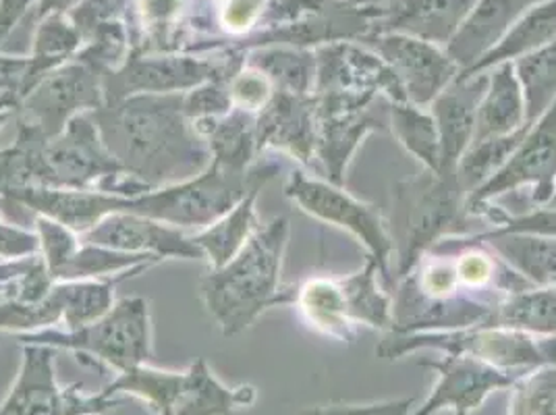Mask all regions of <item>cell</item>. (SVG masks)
<instances>
[{
  "instance_id": "cell-1",
  "label": "cell",
  "mask_w": 556,
  "mask_h": 415,
  "mask_svg": "<svg viewBox=\"0 0 556 415\" xmlns=\"http://www.w3.org/2000/svg\"><path fill=\"white\" fill-rule=\"evenodd\" d=\"M184 96L136 93L93 111L100 139L113 159L154 189L193 179L208 162L204 138L184 113Z\"/></svg>"
},
{
  "instance_id": "cell-2",
  "label": "cell",
  "mask_w": 556,
  "mask_h": 415,
  "mask_svg": "<svg viewBox=\"0 0 556 415\" xmlns=\"http://www.w3.org/2000/svg\"><path fill=\"white\" fill-rule=\"evenodd\" d=\"M289 239V221L277 216L260 225L241 252L200 278V300L225 337L248 330L260 314L280 301L278 277Z\"/></svg>"
},
{
  "instance_id": "cell-3",
  "label": "cell",
  "mask_w": 556,
  "mask_h": 415,
  "mask_svg": "<svg viewBox=\"0 0 556 415\" xmlns=\"http://www.w3.org/2000/svg\"><path fill=\"white\" fill-rule=\"evenodd\" d=\"M465 198L457 175H439L428 168L396 184L389 223L396 277H407L419 257L453 231L464 216Z\"/></svg>"
},
{
  "instance_id": "cell-4",
  "label": "cell",
  "mask_w": 556,
  "mask_h": 415,
  "mask_svg": "<svg viewBox=\"0 0 556 415\" xmlns=\"http://www.w3.org/2000/svg\"><path fill=\"white\" fill-rule=\"evenodd\" d=\"M22 345H47L77 351L81 360L92 357L93 366H106L123 374L148 364L152 355V320L150 301L125 298L115 307L77 330H36L17 335Z\"/></svg>"
},
{
  "instance_id": "cell-5",
  "label": "cell",
  "mask_w": 556,
  "mask_h": 415,
  "mask_svg": "<svg viewBox=\"0 0 556 415\" xmlns=\"http://www.w3.org/2000/svg\"><path fill=\"white\" fill-rule=\"evenodd\" d=\"M318 98L316 156L328 184L345 185V171L359 143L371 131L391 127V100L382 93L328 92Z\"/></svg>"
},
{
  "instance_id": "cell-6",
  "label": "cell",
  "mask_w": 556,
  "mask_h": 415,
  "mask_svg": "<svg viewBox=\"0 0 556 415\" xmlns=\"http://www.w3.org/2000/svg\"><path fill=\"white\" fill-rule=\"evenodd\" d=\"M54 355V347L24 345L22 368L15 385L0 403V415H104L125 403L102 391L86 394L81 392V385L61 387Z\"/></svg>"
},
{
  "instance_id": "cell-7",
  "label": "cell",
  "mask_w": 556,
  "mask_h": 415,
  "mask_svg": "<svg viewBox=\"0 0 556 415\" xmlns=\"http://www.w3.org/2000/svg\"><path fill=\"white\" fill-rule=\"evenodd\" d=\"M285 193L291 198L303 212L314 218H320L328 225L341 227L355 235L368 248L370 257L376 260L380 275L389 277V264L393 260V241L389 227L384 225L376 206L364 204L349 196L339 185L309 179L303 173H293L285 184Z\"/></svg>"
},
{
  "instance_id": "cell-8",
  "label": "cell",
  "mask_w": 556,
  "mask_h": 415,
  "mask_svg": "<svg viewBox=\"0 0 556 415\" xmlns=\"http://www.w3.org/2000/svg\"><path fill=\"white\" fill-rule=\"evenodd\" d=\"M532 185V202L546 206L556 189V100L528 129L507 164L465 198V212L476 214L492 200Z\"/></svg>"
},
{
  "instance_id": "cell-9",
  "label": "cell",
  "mask_w": 556,
  "mask_h": 415,
  "mask_svg": "<svg viewBox=\"0 0 556 415\" xmlns=\"http://www.w3.org/2000/svg\"><path fill=\"white\" fill-rule=\"evenodd\" d=\"M239 73V61L227 65L191 56L134 59L118 73L102 75L104 104L136 93H179L193 90L212 79H229Z\"/></svg>"
},
{
  "instance_id": "cell-10",
  "label": "cell",
  "mask_w": 556,
  "mask_h": 415,
  "mask_svg": "<svg viewBox=\"0 0 556 415\" xmlns=\"http://www.w3.org/2000/svg\"><path fill=\"white\" fill-rule=\"evenodd\" d=\"M104 104V90L98 73L84 63L50 71L40 86L22 102V125H29L47 139L65 131L79 111H98Z\"/></svg>"
},
{
  "instance_id": "cell-11",
  "label": "cell",
  "mask_w": 556,
  "mask_h": 415,
  "mask_svg": "<svg viewBox=\"0 0 556 415\" xmlns=\"http://www.w3.org/2000/svg\"><path fill=\"white\" fill-rule=\"evenodd\" d=\"M424 368L437 372L434 391L428 401L412 415H434L451 410L455 415H471L484 405L492 392L510 389V385L523 374L501 369L471 355L442 353L441 360H419Z\"/></svg>"
},
{
  "instance_id": "cell-12",
  "label": "cell",
  "mask_w": 556,
  "mask_h": 415,
  "mask_svg": "<svg viewBox=\"0 0 556 415\" xmlns=\"http://www.w3.org/2000/svg\"><path fill=\"white\" fill-rule=\"evenodd\" d=\"M359 42L371 48L394 71L407 102L421 109L430 106L434 98L462 73L437 45L403 34H370Z\"/></svg>"
},
{
  "instance_id": "cell-13",
  "label": "cell",
  "mask_w": 556,
  "mask_h": 415,
  "mask_svg": "<svg viewBox=\"0 0 556 415\" xmlns=\"http://www.w3.org/2000/svg\"><path fill=\"white\" fill-rule=\"evenodd\" d=\"M382 93L391 102H407L394 71L374 52L349 42L320 48L316 54L314 93Z\"/></svg>"
},
{
  "instance_id": "cell-14",
  "label": "cell",
  "mask_w": 556,
  "mask_h": 415,
  "mask_svg": "<svg viewBox=\"0 0 556 415\" xmlns=\"http://www.w3.org/2000/svg\"><path fill=\"white\" fill-rule=\"evenodd\" d=\"M318 98L278 92L255 118L257 152L277 148L293 159L312 164L318 143Z\"/></svg>"
},
{
  "instance_id": "cell-15",
  "label": "cell",
  "mask_w": 556,
  "mask_h": 415,
  "mask_svg": "<svg viewBox=\"0 0 556 415\" xmlns=\"http://www.w3.org/2000/svg\"><path fill=\"white\" fill-rule=\"evenodd\" d=\"M84 241L90 246L109 248L116 252L131 254H154L161 257H187L202 260L204 252L195 246L193 237L166 223L146 218L138 214H109L92 229L81 232Z\"/></svg>"
},
{
  "instance_id": "cell-16",
  "label": "cell",
  "mask_w": 556,
  "mask_h": 415,
  "mask_svg": "<svg viewBox=\"0 0 556 415\" xmlns=\"http://www.w3.org/2000/svg\"><path fill=\"white\" fill-rule=\"evenodd\" d=\"M486 90L488 71L469 77L457 75L430 104L441 138L439 175H457V164L473 139L476 116Z\"/></svg>"
},
{
  "instance_id": "cell-17",
  "label": "cell",
  "mask_w": 556,
  "mask_h": 415,
  "mask_svg": "<svg viewBox=\"0 0 556 415\" xmlns=\"http://www.w3.org/2000/svg\"><path fill=\"white\" fill-rule=\"evenodd\" d=\"M478 0H393L378 11L374 34H403L430 45H448Z\"/></svg>"
},
{
  "instance_id": "cell-18",
  "label": "cell",
  "mask_w": 556,
  "mask_h": 415,
  "mask_svg": "<svg viewBox=\"0 0 556 415\" xmlns=\"http://www.w3.org/2000/svg\"><path fill=\"white\" fill-rule=\"evenodd\" d=\"M535 0H478L459 32L446 45L448 59L462 71L473 67L496 47L513 24L523 17Z\"/></svg>"
},
{
  "instance_id": "cell-19",
  "label": "cell",
  "mask_w": 556,
  "mask_h": 415,
  "mask_svg": "<svg viewBox=\"0 0 556 415\" xmlns=\"http://www.w3.org/2000/svg\"><path fill=\"white\" fill-rule=\"evenodd\" d=\"M257 401V391L250 385L227 387L200 357L184 372L181 389L173 415H239Z\"/></svg>"
},
{
  "instance_id": "cell-20",
  "label": "cell",
  "mask_w": 556,
  "mask_h": 415,
  "mask_svg": "<svg viewBox=\"0 0 556 415\" xmlns=\"http://www.w3.org/2000/svg\"><path fill=\"white\" fill-rule=\"evenodd\" d=\"M532 287L556 285V239L533 232H509L501 229L473 235Z\"/></svg>"
},
{
  "instance_id": "cell-21",
  "label": "cell",
  "mask_w": 556,
  "mask_h": 415,
  "mask_svg": "<svg viewBox=\"0 0 556 415\" xmlns=\"http://www.w3.org/2000/svg\"><path fill=\"white\" fill-rule=\"evenodd\" d=\"M273 177V168H254V181L243 196V200L214 221L210 227H206L200 235L193 237L195 246L208 257L212 268H220L227 262H231L235 255L241 252V248L252 239L260 225L255 216V200L262 189Z\"/></svg>"
},
{
  "instance_id": "cell-22",
  "label": "cell",
  "mask_w": 556,
  "mask_h": 415,
  "mask_svg": "<svg viewBox=\"0 0 556 415\" xmlns=\"http://www.w3.org/2000/svg\"><path fill=\"white\" fill-rule=\"evenodd\" d=\"M526 125V102L513 63H501L488 70V90L480 102L473 139L501 138ZM469 143V146H471Z\"/></svg>"
},
{
  "instance_id": "cell-23",
  "label": "cell",
  "mask_w": 556,
  "mask_h": 415,
  "mask_svg": "<svg viewBox=\"0 0 556 415\" xmlns=\"http://www.w3.org/2000/svg\"><path fill=\"white\" fill-rule=\"evenodd\" d=\"M553 40H556V0H546L542 4H535L523 17H519L496 47L488 50L473 67L462 71L459 75L469 77L492 70L501 63H513L551 45Z\"/></svg>"
},
{
  "instance_id": "cell-24",
  "label": "cell",
  "mask_w": 556,
  "mask_h": 415,
  "mask_svg": "<svg viewBox=\"0 0 556 415\" xmlns=\"http://www.w3.org/2000/svg\"><path fill=\"white\" fill-rule=\"evenodd\" d=\"M293 301H298L305 320L316 330L339 341H351L355 337V324L349 318L339 278H309Z\"/></svg>"
},
{
  "instance_id": "cell-25",
  "label": "cell",
  "mask_w": 556,
  "mask_h": 415,
  "mask_svg": "<svg viewBox=\"0 0 556 415\" xmlns=\"http://www.w3.org/2000/svg\"><path fill=\"white\" fill-rule=\"evenodd\" d=\"M484 326L517 328L533 335L556 332V285L530 287L501 301Z\"/></svg>"
},
{
  "instance_id": "cell-26",
  "label": "cell",
  "mask_w": 556,
  "mask_h": 415,
  "mask_svg": "<svg viewBox=\"0 0 556 415\" xmlns=\"http://www.w3.org/2000/svg\"><path fill=\"white\" fill-rule=\"evenodd\" d=\"M184 372L159 369L143 364L138 368L127 369L116 374L115 380L102 389V394L115 399V394L123 392L141 401L148 412L154 415H173L175 401L181 389Z\"/></svg>"
},
{
  "instance_id": "cell-27",
  "label": "cell",
  "mask_w": 556,
  "mask_h": 415,
  "mask_svg": "<svg viewBox=\"0 0 556 415\" xmlns=\"http://www.w3.org/2000/svg\"><path fill=\"white\" fill-rule=\"evenodd\" d=\"M378 264L368 255L366 266L353 275L339 278L349 318L353 324H368L378 330H391L393 326V303L378 287Z\"/></svg>"
},
{
  "instance_id": "cell-28",
  "label": "cell",
  "mask_w": 556,
  "mask_h": 415,
  "mask_svg": "<svg viewBox=\"0 0 556 415\" xmlns=\"http://www.w3.org/2000/svg\"><path fill=\"white\" fill-rule=\"evenodd\" d=\"M391 129L424 168L441 173V138L434 116L409 102H391Z\"/></svg>"
},
{
  "instance_id": "cell-29",
  "label": "cell",
  "mask_w": 556,
  "mask_h": 415,
  "mask_svg": "<svg viewBox=\"0 0 556 415\" xmlns=\"http://www.w3.org/2000/svg\"><path fill=\"white\" fill-rule=\"evenodd\" d=\"M526 102V125H533L556 100V40L513 63Z\"/></svg>"
},
{
  "instance_id": "cell-30",
  "label": "cell",
  "mask_w": 556,
  "mask_h": 415,
  "mask_svg": "<svg viewBox=\"0 0 556 415\" xmlns=\"http://www.w3.org/2000/svg\"><path fill=\"white\" fill-rule=\"evenodd\" d=\"M530 127L532 125H523L509 136L476 141L465 150L462 161L457 164V179L465 196L476 191L480 185L486 184L492 175H496L507 164L510 154L517 150L521 139L526 138Z\"/></svg>"
},
{
  "instance_id": "cell-31",
  "label": "cell",
  "mask_w": 556,
  "mask_h": 415,
  "mask_svg": "<svg viewBox=\"0 0 556 415\" xmlns=\"http://www.w3.org/2000/svg\"><path fill=\"white\" fill-rule=\"evenodd\" d=\"M252 67L262 71L278 92L312 96L316 86V56L303 50L275 48L262 50L252 61Z\"/></svg>"
},
{
  "instance_id": "cell-32",
  "label": "cell",
  "mask_w": 556,
  "mask_h": 415,
  "mask_svg": "<svg viewBox=\"0 0 556 415\" xmlns=\"http://www.w3.org/2000/svg\"><path fill=\"white\" fill-rule=\"evenodd\" d=\"M509 415H556V366L528 369L510 385Z\"/></svg>"
},
{
  "instance_id": "cell-33",
  "label": "cell",
  "mask_w": 556,
  "mask_h": 415,
  "mask_svg": "<svg viewBox=\"0 0 556 415\" xmlns=\"http://www.w3.org/2000/svg\"><path fill=\"white\" fill-rule=\"evenodd\" d=\"M232 111L229 79H212L184 96V113L189 121L218 118Z\"/></svg>"
},
{
  "instance_id": "cell-34",
  "label": "cell",
  "mask_w": 556,
  "mask_h": 415,
  "mask_svg": "<svg viewBox=\"0 0 556 415\" xmlns=\"http://www.w3.org/2000/svg\"><path fill=\"white\" fill-rule=\"evenodd\" d=\"M232 109H241L245 113H260L270 98L275 96L273 81L262 71H239L229 81Z\"/></svg>"
},
{
  "instance_id": "cell-35",
  "label": "cell",
  "mask_w": 556,
  "mask_h": 415,
  "mask_svg": "<svg viewBox=\"0 0 556 415\" xmlns=\"http://www.w3.org/2000/svg\"><path fill=\"white\" fill-rule=\"evenodd\" d=\"M416 403V397L405 399H391L380 403H368V405H316L307 407L300 415H412V407Z\"/></svg>"
},
{
  "instance_id": "cell-36",
  "label": "cell",
  "mask_w": 556,
  "mask_h": 415,
  "mask_svg": "<svg viewBox=\"0 0 556 415\" xmlns=\"http://www.w3.org/2000/svg\"><path fill=\"white\" fill-rule=\"evenodd\" d=\"M496 229L509 232H533L556 239V208H533L532 212L521 216H496L492 218Z\"/></svg>"
},
{
  "instance_id": "cell-37",
  "label": "cell",
  "mask_w": 556,
  "mask_h": 415,
  "mask_svg": "<svg viewBox=\"0 0 556 415\" xmlns=\"http://www.w3.org/2000/svg\"><path fill=\"white\" fill-rule=\"evenodd\" d=\"M125 0H84L77 4L73 20L79 34H92L98 25L109 24L123 9Z\"/></svg>"
},
{
  "instance_id": "cell-38",
  "label": "cell",
  "mask_w": 556,
  "mask_h": 415,
  "mask_svg": "<svg viewBox=\"0 0 556 415\" xmlns=\"http://www.w3.org/2000/svg\"><path fill=\"white\" fill-rule=\"evenodd\" d=\"M40 252V237L0 221V257H29Z\"/></svg>"
},
{
  "instance_id": "cell-39",
  "label": "cell",
  "mask_w": 556,
  "mask_h": 415,
  "mask_svg": "<svg viewBox=\"0 0 556 415\" xmlns=\"http://www.w3.org/2000/svg\"><path fill=\"white\" fill-rule=\"evenodd\" d=\"M264 0H231L223 11V24L232 32L241 34L260 17Z\"/></svg>"
},
{
  "instance_id": "cell-40",
  "label": "cell",
  "mask_w": 556,
  "mask_h": 415,
  "mask_svg": "<svg viewBox=\"0 0 556 415\" xmlns=\"http://www.w3.org/2000/svg\"><path fill=\"white\" fill-rule=\"evenodd\" d=\"M179 7V0H146V13L154 22H164Z\"/></svg>"
},
{
  "instance_id": "cell-41",
  "label": "cell",
  "mask_w": 556,
  "mask_h": 415,
  "mask_svg": "<svg viewBox=\"0 0 556 415\" xmlns=\"http://www.w3.org/2000/svg\"><path fill=\"white\" fill-rule=\"evenodd\" d=\"M542 366H556V332L555 335H538Z\"/></svg>"
},
{
  "instance_id": "cell-42",
  "label": "cell",
  "mask_w": 556,
  "mask_h": 415,
  "mask_svg": "<svg viewBox=\"0 0 556 415\" xmlns=\"http://www.w3.org/2000/svg\"><path fill=\"white\" fill-rule=\"evenodd\" d=\"M79 0H45L40 4V15H48V13H61L65 9H70L71 4H75Z\"/></svg>"
},
{
  "instance_id": "cell-43",
  "label": "cell",
  "mask_w": 556,
  "mask_h": 415,
  "mask_svg": "<svg viewBox=\"0 0 556 415\" xmlns=\"http://www.w3.org/2000/svg\"><path fill=\"white\" fill-rule=\"evenodd\" d=\"M9 118V113H0V127H2V123Z\"/></svg>"
},
{
  "instance_id": "cell-44",
  "label": "cell",
  "mask_w": 556,
  "mask_h": 415,
  "mask_svg": "<svg viewBox=\"0 0 556 415\" xmlns=\"http://www.w3.org/2000/svg\"><path fill=\"white\" fill-rule=\"evenodd\" d=\"M548 208H556V189H555V196H553V200L546 204Z\"/></svg>"
}]
</instances>
